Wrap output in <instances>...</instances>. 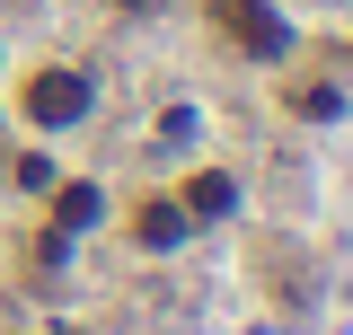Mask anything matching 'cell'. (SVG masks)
I'll list each match as a JSON object with an SVG mask.
<instances>
[{"instance_id":"obj_1","label":"cell","mask_w":353,"mask_h":335,"mask_svg":"<svg viewBox=\"0 0 353 335\" xmlns=\"http://www.w3.org/2000/svg\"><path fill=\"white\" fill-rule=\"evenodd\" d=\"M203 9L230 27V44H239V53H283V44H292V27L274 18V0H203Z\"/></svg>"},{"instance_id":"obj_2","label":"cell","mask_w":353,"mask_h":335,"mask_svg":"<svg viewBox=\"0 0 353 335\" xmlns=\"http://www.w3.org/2000/svg\"><path fill=\"white\" fill-rule=\"evenodd\" d=\"M27 115H36V124H80L88 115V80L80 71H36V80H27Z\"/></svg>"},{"instance_id":"obj_3","label":"cell","mask_w":353,"mask_h":335,"mask_svg":"<svg viewBox=\"0 0 353 335\" xmlns=\"http://www.w3.org/2000/svg\"><path fill=\"white\" fill-rule=\"evenodd\" d=\"M185 212H203V221L230 212V176H194V185H185Z\"/></svg>"},{"instance_id":"obj_4","label":"cell","mask_w":353,"mask_h":335,"mask_svg":"<svg viewBox=\"0 0 353 335\" xmlns=\"http://www.w3.org/2000/svg\"><path fill=\"white\" fill-rule=\"evenodd\" d=\"M53 221H62V230H88V221H97V194H88V185H62Z\"/></svg>"},{"instance_id":"obj_5","label":"cell","mask_w":353,"mask_h":335,"mask_svg":"<svg viewBox=\"0 0 353 335\" xmlns=\"http://www.w3.org/2000/svg\"><path fill=\"white\" fill-rule=\"evenodd\" d=\"M141 247H176V212H168V203L141 212Z\"/></svg>"}]
</instances>
